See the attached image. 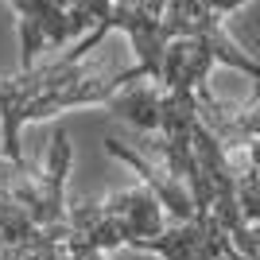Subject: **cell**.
I'll list each match as a JSON object with an SVG mask.
<instances>
[{
    "label": "cell",
    "instance_id": "1",
    "mask_svg": "<svg viewBox=\"0 0 260 260\" xmlns=\"http://www.w3.org/2000/svg\"><path fill=\"white\" fill-rule=\"evenodd\" d=\"M70 159L74 144L66 128L51 136L39 167L0 155V260H86L74 249V221L66 206Z\"/></svg>",
    "mask_w": 260,
    "mask_h": 260
},
{
    "label": "cell",
    "instance_id": "2",
    "mask_svg": "<svg viewBox=\"0 0 260 260\" xmlns=\"http://www.w3.org/2000/svg\"><path fill=\"white\" fill-rule=\"evenodd\" d=\"M105 35L109 27L98 23L89 35H82L74 47H66L51 62L20 66V74H0V155L4 159H23L20 132L31 120L54 117L78 105H109L124 86L140 82L136 66L117 70L109 62L89 58Z\"/></svg>",
    "mask_w": 260,
    "mask_h": 260
},
{
    "label": "cell",
    "instance_id": "3",
    "mask_svg": "<svg viewBox=\"0 0 260 260\" xmlns=\"http://www.w3.org/2000/svg\"><path fill=\"white\" fill-rule=\"evenodd\" d=\"M70 221H74V249L86 260H101L113 249H136L140 241L159 237L171 225V214L152 186L140 183L98 202L70 206Z\"/></svg>",
    "mask_w": 260,
    "mask_h": 260
},
{
    "label": "cell",
    "instance_id": "4",
    "mask_svg": "<svg viewBox=\"0 0 260 260\" xmlns=\"http://www.w3.org/2000/svg\"><path fill=\"white\" fill-rule=\"evenodd\" d=\"M159 260H256L237 245L233 229L217 214H194L190 221H171L159 237L136 245Z\"/></svg>",
    "mask_w": 260,
    "mask_h": 260
},
{
    "label": "cell",
    "instance_id": "5",
    "mask_svg": "<svg viewBox=\"0 0 260 260\" xmlns=\"http://www.w3.org/2000/svg\"><path fill=\"white\" fill-rule=\"evenodd\" d=\"M252 233H256V241H260V221H256V225H252Z\"/></svg>",
    "mask_w": 260,
    "mask_h": 260
}]
</instances>
